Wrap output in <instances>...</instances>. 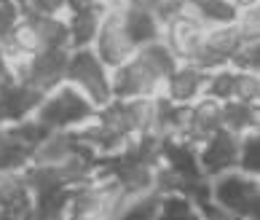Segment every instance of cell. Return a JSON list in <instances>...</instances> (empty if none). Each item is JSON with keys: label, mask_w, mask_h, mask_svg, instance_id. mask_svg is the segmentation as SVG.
Segmentation results:
<instances>
[{"label": "cell", "mask_w": 260, "mask_h": 220, "mask_svg": "<svg viewBox=\"0 0 260 220\" xmlns=\"http://www.w3.org/2000/svg\"><path fill=\"white\" fill-rule=\"evenodd\" d=\"M11 78H14V62L8 59L3 51H0V89H3V86L11 81Z\"/></svg>", "instance_id": "d6a6232c"}, {"label": "cell", "mask_w": 260, "mask_h": 220, "mask_svg": "<svg viewBox=\"0 0 260 220\" xmlns=\"http://www.w3.org/2000/svg\"><path fill=\"white\" fill-rule=\"evenodd\" d=\"M164 78L134 51L126 62L110 70V89L113 97L132 100V97H156L161 94Z\"/></svg>", "instance_id": "5b68a950"}, {"label": "cell", "mask_w": 260, "mask_h": 220, "mask_svg": "<svg viewBox=\"0 0 260 220\" xmlns=\"http://www.w3.org/2000/svg\"><path fill=\"white\" fill-rule=\"evenodd\" d=\"M32 148L19 140L8 123H0V172H22L30 164Z\"/></svg>", "instance_id": "ac0fdd59"}, {"label": "cell", "mask_w": 260, "mask_h": 220, "mask_svg": "<svg viewBox=\"0 0 260 220\" xmlns=\"http://www.w3.org/2000/svg\"><path fill=\"white\" fill-rule=\"evenodd\" d=\"M260 123V102H242V100H225L223 102V129L234 135L257 129Z\"/></svg>", "instance_id": "e0dca14e"}, {"label": "cell", "mask_w": 260, "mask_h": 220, "mask_svg": "<svg viewBox=\"0 0 260 220\" xmlns=\"http://www.w3.org/2000/svg\"><path fill=\"white\" fill-rule=\"evenodd\" d=\"M204 43L209 46L212 51H217L220 56L231 59V56H234V51H236L244 41H242V35H239V30L234 27V22H228V24H212V27H207Z\"/></svg>", "instance_id": "603a6c76"}, {"label": "cell", "mask_w": 260, "mask_h": 220, "mask_svg": "<svg viewBox=\"0 0 260 220\" xmlns=\"http://www.w3.org/2000/svg\"><path fill=\"white\" fill-rule=\"evenodd\" d=\"M67 56H70V49H41L27 59L14 62V75L46 94L64 81Z\"/></svg>", "instance_id": "8992f818"}, {"label": "cell", "mask_w": 260, "mask_h": 220, "mask_svg": "<svg viewBox=\"0 0 260 220\" xmlns=\"http://www.w3.org/2000/svg\"><path fill=\"white\" fill-rule=\"evenodd\" d=\"M207 27H201L196 22H190L185 16H167L164 19V33L161 38L167 41V46L177 54L180 62H188L196 54V49L204 43Z\"/></svg>", "instance_id": "8fae6325"}, {"label": "cell", "mask_w": 260, "mask_h": 220, "mask_svg": "<svg viewBox=\"0 0 260 220\" xmlns=\"http://www.w3.org/2000/svg\"><path fill=\"white\" fill-rule=\"evenodd\" d=\"M108 0H67V11H105Z\"/></svg>", "instance_id": "1f68e13d"}, {"label": "cell", "mask_w": 260, "mask_h": 220, "mask_svg": "<svg viewBox=\"0 0 260 220\" xmlns=\"http://www.w3.org/2000/svg\"><path fill=\"white\" fill-rule=\"evenodd\" d=\"M231 86H234V68H231V65L215 68V70L207 73L204 97H212V100L225 102V100H231Z\"/></svg>", "instance_id": "484cf974"}, {"label": "cell", "mask_w": 260, "mask_h": 220, "mask_svg": "<svg viewBox=\"0 0 260 220\" xmlns=\"http://www.w3.org/2000/svg\"><path fill=\"white\" fill-rule=\"evenodd\" d=\"M234 3L236 11H242V8H252V6H260V0H231Z\"/></svg>", "instance_id": "e575fe53"}, {"label": "cell", "mask_w": 260, "mask_h": 220, "mask_svg": "<svg viewBox=\"0 0 260 220\" xmlns=\"http://www.w3.org/2000/svg\"><path fill=\"white\" fill-rule=\"evenodd\" d=\"M196 159L204 177H215L228 169H236L239 135H234L228 129H217L215 135H209L207 140H201L196 145Z\"/></svg>", "instance_id": "52a82bcc"}, {"label": "cell", "mask_w": 260, "mask_h": 220, "mask_svg": "<svg viewBox=\"0 0 260 220\" xmlns=\"http://www.w3.org/2000/svg\"><path fill=\"white\" fill-rule=\"evenodd\" d=\"M64 81L73 83L75 89H81L86 97L94 105H105L113 100V89H110V68L105 65L94 49H70L67 56V73Z\"/></svg>", "instance_id": "3957f363"}, {"label": "cell", "mask_w": 260, "mask_h": 220, "mask_svg": "<svg viewBox=\"0 0 260 220\" xmlns=\"http://www.w3.org/2000/svg\"><path fill=\"white\" fill-rule=\"evenodd\" d=\"M137 54L145 59L153 70H156L161 78H167V75L172 73L180 65V59H177V54L167 46V41L164 38H158V41H150V43H145V46H140L137 49Z\"/></svg>", "instance_id": "7402d4cb"}, {"label": "cell", "mask_w": 260, "mask_h": 220, "mask_svg": "<svg viewBox=\"0 0 260 220\" xmlns=\"http://www.w3.org/2000/svg\"><path fill=\"white\" fill-rule=\"evenodd\" d=\"M236 169L247 172V175H257V177H260V132H257V129L239 135Z\"/></svg>", "instance_id": "d4e9b609"}, {"label": "cell", "mask_w": 260, "mask_h": 220, "mask_svg": "<svg viewBox=\"0 0 260 220\" xmlns=\"http://www.w3.org/2000/svg\"><path fill=\"white\" fill-rule=\"evenodd\" d=\"M129 3H134V6H142V8H150V11H161V6L167 3V0H129Z\"/></svg>", "instance_id": "836d02e7"}, {"label": "cell", "mask_w": 260, "mask_h": 220, "mask_svg": "<svg viewBox=\"0 0 260 220\" xmlns=\"http://www.w3.org/2000/svg\"><path fill=\"white\" fill-rule=\"evenodd\" d=\"M158 217L193 220V217H199V209L185 191H169V194H161V199H158Z\"/></svg>", "instance_id": "cb8c5ba5"}, {"label": "cell", "mask_w": 260, "mask_h": 220, "mask_svg": "<svg viewBox=\"0 0 260 220\" xmlns=\"http://www.w3.org/2000/svg\"><path fill=\"white\" fill-rule=\"evenodd\" d=\"M70 188L73 185H62V188H49V191L32 194L30 217H35V220H62V217H67Z\"/></svg>", "instance_id": "2e32d148"}, {"label": "cell", "mask_w": 260, "mask_h": 220, "mask_svg": "<svg viewBox=\"0 0 260 220\" xmlns=\"http://www.w3.org/2000/svg\"><path fill=\"white\" fill-rule=\"evenodd\" d=\"M22 19V8H19V0H0V43L3 38L11 33V27Z\"/></svg>", "instance_id": "4dcf8cb0"}, {"label": "cell", "mask_w": 260, "mask_h": 220, "mask_svg": "<svg viewBox=\"0 0 260 220\" xmlns=\"http://www.w3.org/2000/svg\"><path fill=\"white\" fill-rule=\"evenodd\" d=\"M81 148V140L73 129H49L32 148L30 161L35 164H62Z\"/></svg>", "instance_id": "4fadbf2b"}, {"label": "cell", "mask_w": 260, "mask_h": 220, "mask_svg": "<svg viewBox=\"0 0 260 220\" xmlns=\"http://www.w3.org/2000/svg\"><path fill=\"white\" fill-rule=\"evenodd\" d=\"M22 16H54V14H64L67 11V0H19Z\"/></svg>", "instance_id": "f546056e"}, {"label": "cell", "mask_w": 260, "mask_h": 220, "mask_svg": "<svg viewBox=\"0 0 260 220\" xmlns=\"http://www.w3.org/2000/svg\"><path fill=\"white\" fill-rule=\"evenodd\" d=\"M123 6L126 0H108V8L102 11L100 30L94 38L91 49L108 68H118L121 62H126L129 56L137 51V46L132 43V38L123 27Z\"/></svg>", "instance_id": "277c9868"}, {"label": "cell", "mask_w": 260, "mask_h": 220, "mask_svg": "<svg viewBox=\"0 0 260 220\" xmlns=\"http://www.w3.org/2000/svg\"><path fill=\"white\" fill-rule=\"evenodd\" d=\"M231 100L260 102V73L234 70V86H231Z\"/></svg>", "instance_id": "4316f807"}, {"label": "cell", "mask_w": 260, "mask_h": 220, "mask_svg": "<svg viewBox=\"0 0 260 220\" xmlns=\"http://www.w3.org/2000/svg\"><path fill=\"white\" fill-rule=\"evenodd\" d=\"M123 27H126L132 43L137 46V49L150 43V41H158L161 33H164V22L156 11L134 6L129 0H126V6H123Z\"/></svg>", "instance_id": "9a60e30c"}, {"label": "cell", "mask_w": 260, "mask_h": 220, "mask_svg": "<svg viewBox=\"0 0 260 220\" xmlns=\"http://www.w3.org/2000/svg\"><path fill=\"white\" fill-rule=\"evenodd\" d=\"M217 129H223V102L212 100V97H199L196 102L188 105L185 129H182L180 137H185L193 145H199L201 140L215 135Z\"/></svg>", "instance_id": "9c48e42d"}, {"label": "cell", "mask_w": 260, "mask_h": 220, "mask_svg": "<svg viewBox=\"0 0 260 220\" xmlns=\"http://www.w3.org/2000/svg\"><path fill=\"white\" fill-rule=\"evenodd\" d=\"M67 33H70V49H89L97 38L102 11H64Z\"/></svg>", "instance_id": "d6986e66"}, {"label": "cell", "mask_w": 260, "mask_h": 220, "mask_svg": "<svg viewBox=\"0 0 260 220\" xmlns=\"http://www.w3.org/2000/svg\"><path fill=\"white\" fill-rule=\"evenodd\" d=\"M158 199H161V194L156 188L142 191V194H126L118 217H123V220H153V217H158Z\"/></svg>", "instance_id": "44dd1931"}, {"label": "cell", "mask_w": 260, "mask_h": 220, "mask_svg": "<svg viewBox=\"0 0 260 220\" xmlns=\"http://www.w3.org/2000/svg\"><path fill=\"white\" fill-rule=\"evenodd\" d=\"M209 196L228 217L252 220L260 215V177L242 169H228L209 177Z\"/></svg>", "instance_id": "6da1fadb"}, {"label": "cell", "mask_w": 260, "mask_h": 220, "mask_svg": "<svg viewBox=\"0 0 260 220\" xmlns=\"http://www.w3.org/2000/svg\"><path fill=\"white\" fill-rule=\"evenodd\" d=\"M234 27L242 35V41H260V6L236 11Z\"/></svg>", "instance_id": "f1b7e54d"}, {"label": "cell", "mask_w": 260, "mask_h": 220, "mask_svg": "<svg viewBox=\"0 0 260 220\" xmlns=\"http://www.w3.org/2000/svg\"><path fill=\"white\" fill-rule=\"evenodd\" d=\"M32 194L24 185L22 172H0V215L3 220H27Z\"/></svg>", "instance_id": "7c38bea8"}, {"label": "cell", "mask_w": 260, "mask_h": 220, "mask_svg": "<svg viewBox=\"0 0 260 220\" xmlns=\"http://www.w3.org/2000/svg\"><path fill=\"white\" fill-rule=\"evenodd\" d=\"M41 100H43L41 89H35L32 83H27V81L14 75V78L0 89V121L14 123V121L35 116Z\"/></svg>", "instance_id": "ba28073f"}, {"label": "cell", "mask_w": 260, "mask_h": 220, "mask_svg": "<svg viewBox=\"0 0 260 220\" xmlns=\"http://www.w3.org/2000/svg\"><path fill=\"white\" fill-rule=\"evenodd\" d=\"M32 24L38 33V41H41V49H70V33H67V16L64 14L35 16Z\"/></svg>", "instance_id": "ffe728a7"}, {"label": "cell", "mask_w": 260, "mask_h": 220, "mask_svg": "<svg viewBox=\"0 0 260 220\" xmlns=\"http://www.w3.org/2000/svg\"><path fill=\"white\" fill-rule=\"evenodd\" d=\"M204 81H207V73L201 68H196L193 62H180L177 68L164 78L161 94L169 97L172 102L190 105L199 97H204Z\"/></svg>", "instance_id": "30bf717a"}, {"label": "cell", "mask_w": 260, "mask_h": 220, "mask_svg": "<svg viewBox=\"0 0 260 220\" xmlns=\"http://www.w3.org/2000/svg\"><path fill=\"white\" fill-rule=\"evenodd\" d=\"M94 113H97V105L81 89H75L73 83L62 81L59 86H54L51 91L43 94V100L35 110V118L46 129H78L94 118Z\"/></svg>", "instance_id": "7a4b0ae2"}, {"label": "cell", "mask_w": 260, "mask_h": 220, "mask_svg": "<svg viewBox=\"0 0 260 220\" xmlns=\"http://www.w3.org/2000/svg\"><path fill=\"white\" fill-rule=\"evenodd\" d=\"M0 123H3V121H0Z\"/></svg>", "instance_id": "d590c367"}, {"label": "cell", "mask_w": 260, "mask_h": 220, "mask_svg": "<svg viewBox=\"0 0 260 220\" xmlns=\"http://www.w3.org/2000/svg\"><path fill=\"white\" fill-rule=\"evenodd\" d=\"M228 65L234 70H249V73H260V41H244L234 56L228 59Z\"/></svg>", "instance_id": "83f0119b"}, {"label": "cell", "mask_w": 260, "mask_h": 220, "mask_svg": "<svg viewBox=\"0 0 260 220\" xmlns=\"http://www.w3.org/2000/svg\"><path fill=\"white\" fill-rule=\"evenodd\" d=\"M161 164L175 169L182 177H201L199 159H196V145L185 137L177 135H161Z\"/></svg>", "instance_id": "5bb4252c"}]
</instances>
